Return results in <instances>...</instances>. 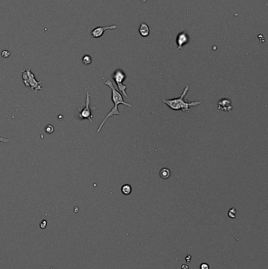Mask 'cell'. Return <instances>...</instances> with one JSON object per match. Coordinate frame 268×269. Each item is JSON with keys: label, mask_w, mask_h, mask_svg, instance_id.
Wrapping results in <instances>:
<instances>
[{"label": "cell", "mask_w": 268, "mask_h": 269, "mask_svg": "<svg viewBox=\"0 0 268 269\" xmlns=\"http://www.w3.org/2000/svg\"><path fill=\"white\" fill-rule=\"evenodd\" d=\"M189 85H186L183 90L181 95L178 98L171 99H162L163 102L164 104L167 105L169 108H171L173 110H182L184 112H190V108L197 106L202 103V101H190L185 100V98L186 97L187 92L189 90Z\"/></svg>", "instance_id": "6da1fadb"}, {"label": "cell", "mask_w": 268, "mask_h": 269, "mask_svg": "<svg viewBox=\"0 0 268 269\" xmlns=\"http://www.w3.org/2000/svg\"><path fill=\"white\" fill-rule=\"evenodd\" d=\"M105 84L106 85H107L108 87H110V89H111V91H112V100H113V103H114V107L113 108V109H111V111H110L109 113H108L107 115L106 116V117H105V119L103 120L102 122L100 124V125H99L98 128H97V131L96 132L98 133L101 131L103 125H105V123H106V121H107L109 118L110 117L112 116H118V115H120V111L118 110V106L120 104L122 105H124V106H128V107H132V104H130V103H128V102H124L123 99V97H122V95L120 94V92L118 91L117 90H116V88L114 87V85H113V82L111 81V80H107L106 81H105Z\"/></svg>", "instance_id": "7a4b0ae2"}, {"label": "cell", "mask_w": 268, "mask_h": 269, "mask_svg": "<svg viewBox=\"0 0 268 269\" xmlns=\"http://www.w3.org/2000/svg\"><path fill=\"white\" fill-rule=\"evenodd\" d=\"M22 79L24 85L26 87H28L35 92H38L39 90H41L43 89L42 87V82L38 81L35 77V75L31 71V68H28L24 70H22Z\"/></svg>", "instance_id": "3957f363"}, {"label": "cell", "mask_w": 268, "mask_h": 269, "mask_svg": "<svg viewBox=\"0 0 268 269\" xmlns=\"http://www.w3.org/2000/svg\"><path fill=\"white\" fill-rule=\"evenodd\" d=\"M113 79L115 81V83L117 85L118 89L120 90V93H121V95H123L124 97L128 98V95L126 93V89L128 87V86L123 85V82L124 81L125 79H126V75L123 73L122 70L117 69L115 71V73L113 75Z\"/></svg>", "instance_id": "277c9868"}, {"label": "cell", "mask_w": 268, "mask_h": 269, "mask_svg": "<svg viewBox=\"0 0 268 269\" xmlns=\"http://www.w3.org/2000/svg\"><path fill=\"white\" fill-rule=\"evenodd\" d=\"M90 103H91V97L89 91H86V105L84 108H83L78 114V117L80 120H88L91 124H92L93 115L91 113V110L90 109Z\"/></svg>", "instance_id": "5b68a950"}, {"label": "cell", "mask_w": 268, "mask_h": 269, "mask_svg": "<svg viewBox=\"0 0 268 269\" xmlns=\"http://www.w3.org/2000/svg\"><path fill=\"white\" fill-rule=\"evenodd\" d=\"M217 108L219 111H226L230 112L232 110V105H231V100L229 99H222L217 103Z\"/></svg>", "instance_id": "8992f818"}, {"label": "cell", "mask_w": 268, "mask_h": 269, "mask_svg": "<svg viewBox=\"0 0 268 269\" xmlns=\"http://www.w3.org/2000/svg\"><path fill=\"white\" fill-rule=\"evenodd\" d=\"M117 29V25L116 24H113L111 26H106V27H97L95 28L94 30L91 32V36L94 38H99L102 36L104 34L105 31L106 30H113V29Z\"/></svg>", "instance_id": "52a82bcc"}, {"label": "cell", "mask_w": 268, "mask_h": 269, "mask_svg": "<svg viewBox=\"0 0 268 269\" xmlns=\"http://www.w3.org/2000/svg\"><path fill=\"white\" fill-rule=\"evenodd\" d=\"M189 42V37L188 35L185 32L179 33L176 38V43H177V51H179L183 48V46L187 44Z\"/></svg>", "instance_id": "ba28073f"}, {"label": "cell", "mask_w": 268, "mask_h": 269, "mask_svg": "<svg viewBox=\"0 0 268 269\" xmlns=\"http://www.w3.org/2000/svg\"><path fill=\"white\" fill-rule=\"evenodd\" d=\"M139 33L143 37H146L149 34V29L145 23H142L139 27Z\"/></svg>", "instance_id": "9c48e42d"}, {"label": "cell", "mask_w": 268, "mask_h": 269, "mask_svg": "<svg viewBox=\"0 0 268 269\" xmlns=\"http://www.w3.org/2000/svg\"><path fill=\"white\" fill-rule=\"evenodd\" d=\"M170 175H171V171L168 169H167V168H164V169H162L160 171V176H161L162 179H168V178L170 177Z\"/></svg>", "instance_id": "30bf717a"}, {"label": "cell", "mask_w": 268, "mask_h": 269, "mask_svg": "<svg viewBox=\"0 0 268 269\" xmlns=\"http://www.w3.org/2000/svg\"><path fill=\"white\" fill-rule=\"evenodd\" d=\"M121 191L124 195H129L132 193V188L129 184H124L123 186H122Z\"/></svg>", "instance_id": "8fae6325"}, {"label": "cell", "mask_w": 268, "mask_h": 269, "mask_svg": "<svg viewBox=\"0 0 268 269\" xmlns=\"http://www.w3.org/2000/svg\"><path fill=\"white\" fill-rule=\"evenodd\" d=\"M82 62L84 65H88L92 62V58L90 55H86L83 57L82 58Z\"/></svg>", "instance_id": "7c38bea8"}, {"label": "cell", "mask_w": 268, "mask_h": 269, "mask_svg": "<svg viewBox=\"0 0 268 269\" xmlns=\"http://www.w3.org/2000/svg\"><path fill=\"white\" fill-rule=\"evenodd\" d=\"M44 131L46 133L50 134H52V133H54V126L52 125H47L45 126Z\"/></svg>", "instance_id": "4fadbf2b"}, {"label": "cell", "mask_w": 268, "mask_h": 269, "mask_svg": "<svg viewBox=\"0 0 268 269\" xmlns=\"http://www.w3.org/2000/svg\"><path fill=\"white\" fill-rule=\"evenodd\" d=\"M236 214H237V211H236V209L234 208L231 209L229 210V212H228V216H229L231 218H235Z\"/></svg>", "instance_id": "5bb4252c"}, {"label": "cell", "mask_w": 268, "mask_h": 269, "mask_svg": "<svg viewBox=\"0 0 268 269\" xmlns=\"http://www.w3.org/2000/svg\"><path fill=\"white\" fill-rule=\"evenodd\" d=\"M10 55H11V52H10V51H3L2 52V56L3 57V58H8Z\"/></svg>", "instance_id": "9a60e30c"}, {"label": "cell", "mask_w": 268, "mask_h": 269, "mask_svg": "<svg viewBox=\"0 0 268 269\" xmlns=\"http://www.w3.org/2000/svg\"><path fill=\"white\" fill-rule=\"evenodd\" d=\"M46 225H47V221L44 220L40 223V227H41L42 229H45L46 227Z\"/></svg>", "instance_id": "2e32d148"}, {"label": "cell", "mask_w": 268, "mask_h": 269, "mask_svg": "<svg viewBox=\"0 0 268 269\" xmlns=\"http://www.w3.org/2000/svg\"><path fill=\"white\" fill-rule=\"evenodd\" d=\"M200 269H209V265L207 263H202L200 266Z\"/></svg>", "instance_id": "e0dca14e"}, {"label": "cell", "mask_w": 268, "mask_h": 269, "mask_svg": "<svg viewBox=\"0 0 268 269\" xmlns=\"http://www.w3.org/2000/svg\"><path fill=\"white\" fill-rule=\"evenodd\" d=\"M10 142V139L7 138H4V137L0 136V143H7Z\"/></svg>", "instance_id": "ac0fdd59"}, {"label": "cell", "mask_w": 268, "mask_h": 269, "mask_svg": "<svg viewBox=\"0 0 268 269\" xmlns=\"http://www.w3.org/2000/svg\"><path fill=\"white\" fill-rule=\"evenodd\" d=\"M186 262L190 263V261H191V256H190V255H187V256H186Z\"/></svg>", "instance_id": "d6986e66"}, {"label": "cell", "mask_w": 268, "mask_h": 269, "mask_svg": "<svg viewBox=\"0 0 268 269\" xmlns=\"http://www.w3.org/2000/svg\"><path fill=\"white\" fill-rule=\"evenodd\" d=\"M182 269H189V267H188L187 265H186V264H183V265L182 266Z\"/></svg>", "instance_id": "ffe728a7"}]
</instances>
